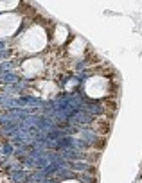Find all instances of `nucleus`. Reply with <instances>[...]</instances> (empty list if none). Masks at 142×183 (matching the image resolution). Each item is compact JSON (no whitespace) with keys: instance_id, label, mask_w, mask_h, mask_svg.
Instances as JSON below:
<instances>
[{"instance_id":"1","label":"nucleus","mask_w":142,"mask_h":183,"mask_svg":"<svg viewBox=\"0 0 142 183\" xmlns=\"http://www.w3.org/2000/svg\"><path fill=\"white\" fill-rule=\"evenodd\" d=\"M24 74H25V79L33 81L34 77H40L43 72H45V65H43V59L42 58H29V59H24L20 63Z\"/></svg>"},{"instance_id":"2","label":"nucleus","mask_w":142,"mask_h":183,"mask_svg":"<svg viewBox=\"0 0 142 183\" xmlns=\"http://www.w3.org/2000/svg\"><path fill=\"white\" fill-rule=\"evenodd\" d=\"M20 75L15 74L13 70H7V72H2L0 74V84H6V86H13V84H18L20 83Z\"/></svg>"},{"instance_id":"3","label":"nucleus","mask_w":142,"mask_h":183,"mask_svg":"<svg viewBox=\"0 0 142 183\" xmlns=\"http://www.w3.org/2000/svg\"><path fill=\"white\" fill-rule=\"evenodd\" d=\"M36 32V27H33V29H27L25 32H22V38L24 40V43H29V34H34ZM33 43H34V52H40L43 47H45V43H42V41H36V40H33Z\"/></svg>"},{"instance_id":"4","label":"nucleus","mask_w":142,"mask_h":183,"mask_svg":"<svg viewBox=\"0 0 142 183\" xmlns=\"http://www.w3.org/2000/svg\"><path fill=\"white\" fill-rule=\"evenodd\" d=\"M9 178H11L13 183H27L29 172H27L25 169H22V170H15V172H9Z\"/></svg>"},{"instance_id":"5","label":"nucleus","mask_w":142,"mask_h":183,"mask_svg":"<svg viewBox=\"0 0 142 183\" xmlns=\"http://www.w3.org/2000/svg\"><path fill=\"white\" fill-rule=\"evenodd\" d=\"M76 178L81 181V183H95L97 178L94 172H76Z\"/></svg>"},{"instance_id":"6","label":"nucleus","mask_w":142,"mask_h":183,"mask_svg":"<svg viewBox=\"0 0 142 183\" xmlns=\"http://www.w3.org/2000/svg\"><path fill=\"white\" fill-rule=\"evenodd\" d=\"M2 154H4V158L13 156V154H15V145H13L11 142H6V144H2Z\"/></svg>"},{"instance_id":"7","label":"nucleus","mask_w":142,"mask_h":183,"mask_svg":"<svg viewBox=\"0 0 142 183\" xmlns=\"http://www.w3.org/2000/svg\"><path fill=\"white\" fill-rule=\"evenodd\" d=\"M43 183H61V181H59L58 178H54V176H52V178H47V180H45Z\"/></svg>"}]
</instances>
